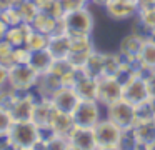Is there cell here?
<instances>
[{"label": "cell", "instance_id": "5", "mask_svg": "<svg viewBox=\"0 0 155 150\" xmlns=\"http://www.w3.org/2000/svg\"><path fill=\"white\" fill-rule=\"evenodd\" d=\"M102 10L115 23L134 20L138 13V0H105Z\"/></svg>", "mask_w": 155, "mask_h": 150}, {"label": "cell", "instance_id": "11", "mask_svg": "<svg viewBox=\"0 0 155 150\" xmlns=\"http://www.w3.org/2000/svg\"><path fill=\"white\" fill-rule=\"evenodd\" d=\"M143 40H145V37H142V35H138V33L130 30L128 33L120 37V40L117 43V52L122 55V58L125 62L135 63L138 53H140L142 45H143Z\"/></svg>", "mask_w": 155, "mask_h": 150}, {"label": "cell", "instance_id": "25", "mask_svg": "<svg viewBox=\"0 0 155 150\" xmlns=\"http://www.w3.org/2000/svg\"><path fill=\"white\" fill-rule=\"evenodd\" d=\"M145 80H147V87H148V93H150V98H155V70L143 73Z\"/></svg>", "mask_w": 155, "mask_h": 150}, {"label": "cell", "instance_id": "22", "mask_svg": "<svg viewBox=\"0 0 155 150\" xmlns=\"http://www.w3.org/2000/svg\"><path fill=\"white\" fill-rule=\"evenodd\" d=\"M17 8L20 12V17L24 20V23H32L34 18L37 17V13L40 12V8L35 5L34 0H22L20 3H17Z\"/></svg>", "mask_w": 155, "mask_h": 150}, {"label": "cell", "instance_id": "21", "mask_svg": "<svg viewBox=\"0 0 155 150\" xmlns=\"http://www.w3.org/2000/svg\"><path fill=\"white\" fill-rule=\"evenodd\" d=\"M48 38L50 37L45 35L42 32H37V30L32 28L30 33L27 37V42H25V47H27L30 52H35V50H44L48 47Z\"/></svg>", "mask_w": 155, "mask_h": 150}, {"label": "cell", "instance_id": "23", "mask_svg": "<svg viewBox=\"0 0 155 150\" xmlns=\"http://www.w3.org/2000/svg\"><path fill=\"white\" fill-rule=\"evenodd\" d=\"M12 123H14V118H12L10 112L7 108H4V107H0V135L8 137Z\"/></svg>", "mask_w": 155, "mask_h": 150}, {"label": "cell", "instance_id": "10", "mask_svg": "<svg viewBox=\"0 0 155 150\" xmlns=\"http://www.w3.org/2000/svg\"><path fill=\"white\" fill-rule=\"evenodd\" d=\"M50 102L58 112L72 115V113L75 112V108L78 107V103L82 102V98L78 97L77 90H75L74 87L62 85V87H58V88L55 90V93L50 97Z\"/></svg>", "mask_w": 155, "mask_h": 150}, {"label": "cell", "instance_id": "14", "mask_svg": "<svg viewBox=\"0 0 155 150\" xmlns=\"http://www.w3.org/2000/svg\"><path fill=\"white\" fill-rule=\"evenodd\" d=\"M74 88L77 90L78 97L82 100H97V90H98V78L87 75L80 70L77 77V82H75Z\"/></svg>", "mask_w": 155, "mask_h": 150}, {"label": "cell", "instance_id": "8", "mask_svg": "<svg viewBox=\"0 0 155 150\" xmlns=\"http://www.w3.org/2000/svg\"><path fill=\"white\" fill-rule=\"evenodd\" d=\"M122 98L127 100L128 103H132L135 107H138L150 100L147 80H145V77L142 73L134 75L128 82L124 83V95H122Z\"/></svg>", "mask_w": 155, "mask_h": 150}, {"label": "cell", "instance_id": "12", "mask_svg": "<svg viewBox=\"0 0 155 150\" xmlns=\"http://www.w3.org/2000/svg\"><path fill=\"white\" fill-rule=\"evenodd\" d=\"M68 145L74 150H97V140L94 135V128L87 127H77L72 128V132L67 137Z\"/></svg>", "mask_w": 155, "mask_h": 150}, {"label": "cell", "instance_id": "26", "mask_svg": "<svg viewBox=\"0 0 155 150\" xmlns=\"http://www.w3.org/2000/svg\"><path fill=\"white\" fill-rule=\"evenodd\" d=\"M152 7H155V0H138V10L152 8Z\"/></svg>", "mask_w": 155, "mask_h": 150}, {"label": "cell", "instance_id": "2", "mask_svg": "<svg viewBox=\"0 0 155 150\" xmlns=\"http://www.w3.org/2000/svg\"><path fill=\"white\" fill-rule=\"evenodd\" d=\"M8 142L20 150H32L40 142V127L34 120L14 122L8 132Z\"/></svg>", "mask_w": 155, "mask_h": 150}, {"label": "cell", "instance_id": "4", "mask_svg": "<svg viewBox=\"0 0 155 150\" xmlns=\"http://www.w3.org/2000/svg\"><path fill=\"white\" fill-rule=\"evenodd\" d=\"M105 117L114 123H117L122 130H130L137 123V108L127 100L120 98L112 105L105 107Z\"/></svg>", "mask_w": 155, "mask_h": 150}, {"label": "cell", "instance_id": "17", "mask_svg": "<svg viewBox=\"0 0 155 150\" xmlns=\"http://www.w3.org/2000/svg\"><path fill=\"white\" fill-rule=\"evenodd\" d=\"M80 70L94 78H100L102 75H105V50L95 48Z\"/></svg>", "mask_w": 155, "mask_h": 150}, {"label": "cell", "instance_id": "24", "mask_svg": "<svg viewBox=\"0 0 155 150\" xmlns=\"http://www.w3.org/2000/svg\"><path fill=\"white\" fill-rule=\"evenodd\" d=\"M64 8L65 13L68 12H74V10H78V8H84V7H88V3L85 0H58Z\"/></svg>", "mask_w": 155, "mask_h": 150}, {"label": "cell", "instance_id": "7", "mask_svg": "<svg viewBox=\"0 0 155 150\" xmlns=\"http://www.w3.org/2000/svg\"><path fill=\"white\" fill-rule=\"evenodd\" d=\"M124 95V83L115 75H102L98 78V90H97V102L104 107L112 105L114 102L122 98Z\"/></svg>", "mask_w": 155, "mask_h": 150}, {"label": "cell", "instance_id": "15", "mask_svg": "<svg viewBox=\"0 0 155 150\" xmlns=\"http://www.w3.org/2000/svg\"><path fill=\"white\" fill-rule=\"evenodd\" d=\"M48 52L54 55V58H68L72 48V38L68 33H54L48 38Z\"/></svg>", "mask_w": 155, "mask_h": 150}, {"label": "cell", "instance_id": "19", "mask_svg": "<svg viewBox=\"0 0 155 150\" xmlns=\"http://www.w3.org/2000/svg\"><path fill=\"white\" fill-rule=\"evenodd\" d=\"M30 30H32L30 23H20V25H15V27H8L4 40H7L12 47H24Z\"/></svg>", "mask_w": 155, "mask_h": 150}, {"label": "cell", "instance_id": "29", "mask_svg": "<svg viewBox=\"0 0 155 150\" xmlns=\"http://www.w3.org/2000/svg\"><path fill=\"white\" fill-rule=\"evenodd\" d=\"M104 2H105V0H92V3H90V5H98V7L102 8V5H104Z\"/></svg>", "mask_w": 155, "mask_h": 150}, {"label": "cell", "instance_id": "9", "mask_svg": "<svg viewBox=\"0 0 155 150\" xmlns=\"http://www.w3.org/2000/svg\"><path fill=\"white\" fill-rule=\"evenodd\" d=\"M94 135H95V140H97L98 147H110V145H118L120 143L124 130L117 123H114L107 117H104L94 127Z\"/></svg>", "mask_w": 155, "mask_h": 150}, {"label": "cell", "instance_id": "31", "mask_svg": "<svg viewBox=\"0 0 155 150\" xmlns=\"http://www.w3.org/2000/svg\"><path fill=\"white\" fill-rule=\"evenodd\" d=\"M153 37H155V35H153Z\"/></svg>", "mask_w": 155, "mask_h": 150}, {"label": "cell", "instance_id": "1", "mask_svg": "<svg viewBox=\"0 0 155 150\" xmlns=\"http://www.w3.org/2000/svg\"><path fill=\"white\" fill-rule=\"evenodd\" d=\"M62 25L64 32L68 33L70 37H78V35H94L95 32V15L92 12L90 5L84 8L68 12L62 17Z\"/></svg>", "mask_w": 155, "mask_h": 150}, {"label": "cell", "instance_id": "30", "mask_svg": "<svg viewBox=\"0 0 155 150\" xmlns=\"http://www.w3.org/2000/svg\"><path fill=\"white\" fill-rule=\"evenodd\" d=\"M85 2H87V3H88V5H90V3H92V0H85Z\"/></svg>", "mask_w": 155, "mask_h": 150}, {"label": "cell", "instance_id": "13", "mask_svg": "<svg viewBox=\"0 0 155 150\" xmlns=\"http://www.w3.org/2000/svg\"><path fill=\"white\" fill-rule=\"evenodd\" d=\"M137 70L142 75L155 70V37H148L143 40V45L137 57Z\"/></svg>", "mask_w": 155, "mask_h": 150}, {"label": "cell", "instance_id": "18", "mask_svg": "<svg viewBox=\"0 0 155 150\" xmlns=\"http://www.w3.org/2000/svg\"><path fill=\"white\" fill-rule=\"evenodd\" d=\"M54 55L48 52V48L44 50H35L30 52V58H28V65L40 75V73H47L50 70L52 63H54Z\"/></svg>", "mask_w": 155, "mask_h": 150}, {"label": "cell", "instance_id": "28", "mask_svg": "<svg viewBox=\"0 0 155 150\" xmlns=\"http://www.w3.org/2000/svg\"><path fill=\"white\" fill-rule=\"evenodd\" d=\"M97 150H124L120 145H110V147H97Z\"/></svg>", "mask_w": 155, "mask_h": 150}, {"label": "cell", "instance_id": "3", "mask_svg": "<svg viewBox=\"0 0 155 150\" xmlns=\"http://www.w3.org/2000/svg\"><path fill=\"white\" fill-rule=\"evenodd\" d=\"M105 117V107L97 100H82L75 112L72 113L74 123L77 127H87L94 128L98 122Z\"/></svg>", "mask_w": 155, "mask_h": 150}, {"label": "cell", "instance_id": "20", "mask_svg": "<svg viewBox=\"0 0 155 150\" xmlns=\"http://www.w3.org/2000/svg\"><path fill=\"white\" fill-rule=\"evenodd\" d=\"M74 127H75V123H74L72 115H68V113H62V112L57 110V113H55L54 120H52V123H50V128L60 137H68V133L72 132Z\"/></svg>", "mask_w": 155, "mask_h": 150}, {"label": "cell", "instance_id": "27", "mask_svg": "<svg viewBox=\"0 0 155 150\" xmlns=\"http://www.w3.org/2000/svg\"><path fill=\"white\" fill-rule=\"evenodd\" d=\"M7 30H8V25H7V23H5L2 18H0V40L5 38V33H7Z\"/></svg>", "mask_w": 155, "mask_h": 150}, {"label": "cell", "instance_id": "6", "mask_svg": "<svg viewBox=\"0 0 155 150\" xmlns=\"http://www.w3.org/2000/svg\"><path fill=\"white\" fill-rule=\"evenodd\" d=\"M37 77L38 73L28 63H17L12 68H8V83H10L12 90L20 93L34 90Z\"/></svg>", "mask_w": 155, "mask_h": 150}, {"label": "cell", "instance_id": "16", "mask_svg": "<svg viewBox=\"0 0 155 150\" xmlns=\"http://www.w3.org/2000/svg\"><path fill=\"white\" fill-rule=\"evenodd\" d=\"M30 27L37 32H42L45 35H54V33H58V27H60V18L50 15L48 12H40L37 13V17L34 18V22L30 23Z\"/></svg>", "mask_w": 155, "mask_h": 150}]
</instances>
